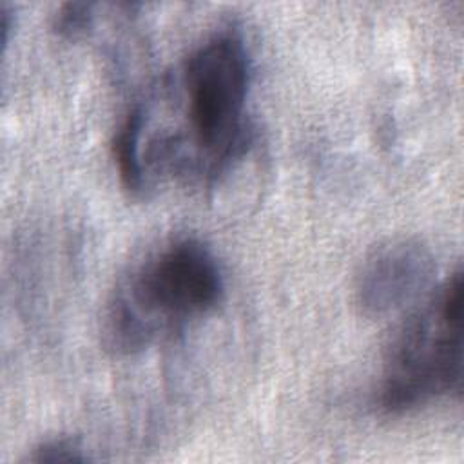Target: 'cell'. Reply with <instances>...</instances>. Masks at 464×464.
Listing matches in <instances>:
<instances>
[{
	"mask_svg": "<svg viewBox=\"0 0 464 464\" xmlns=\"http://www.w3.org/2000/svg\"><path fill=\"white\" fill-rule=\"evenodd\" d=\"M225 290L207 245L183 237L147 259L116 292L105 321L111 348L134 353L208 314Z\"/></svg>",
	"mask_w": 464,
	"mask_h": 464,
	"instance_id": "6da1fadb",
	"label": "cell"
},
{
	"mask_svg": "<svg viewBox=\"0 0 464 464\" xmlns=\"http://www.w3.org/2000/svg\"><path fill=\"white\" fill-rule=\"evenodd\" d=\"M179 83L190 143L196 147L194 176L212 183L250 145L246 92L250 60L237 31H219L199 44L181 67Z\"/></svg>",
	"mask_w": 464,
	"mask_h": 464,
	"instance_id": "7a4b0ae2",
	"label": "cell"
},
{
	"mask_svg": "<svg viewBox=\"0 0 464 464\" xmlns=\"http://www.w3.org/2000/svg\"><path fill=\"white\" fill-rule=\"evenodd\" d=\"M462 388V274L457 268L406 319L393 339L377 390L390 415Z\"/></svg>",
	"mask_w": 464,
	"mask_h": 464,
	"instance_id": "3957f363",
	"label": "cell"
},
{
	"mask_svg": "<svg viewBox=\"0 0 464 464\" xmlns=\"http://www.w3.org/2000/svg\"><path fill=\"white\" fill-rule=\"evenodd\" d=\"M435 272L433 254L420 241L390 239L362 261L355 279V303L368 317L395 314L431 290Z\"/></svg>",
	"mask_w": 464,
	"mask_h": 464,
	"instance_id": "277c9868",
	"label": "cell"
},
{
	"mask_svg": "<svg viewBox=\"0 0 464 464\" xmlns=\"http://www.w3.org/2000/svg\"><path fill=\"white\" fill-rule=\"evenodd\" d=\"M92 20H94V14H92L91 4L71 2V4H63L58 9V13L54 14L53 27L58 34L74 38V36L85 33L87 29H91Z\"/></svg>",
	"mask_w": 464,
	"mask_h": 464,
	"instance_id": "5b68a950",
	"label": "cell"
},
{
	"mask_svg": "<svg viewBox=\"0 0 464 464\" xmlns=\"http://www.w3.org/2000/svg\"><path fill=\"white\" fill-rule=\"evenodd\" d=\"M87 459L83 448L76 440L65 437L42 442L29 457L33 462H83Z\"/></svg>",
	"mask_w": 464,
	"mask_h": 464,
	"instance_id": "8992f818",
	"label": "cell"
}]
</instances>
